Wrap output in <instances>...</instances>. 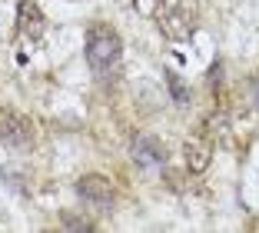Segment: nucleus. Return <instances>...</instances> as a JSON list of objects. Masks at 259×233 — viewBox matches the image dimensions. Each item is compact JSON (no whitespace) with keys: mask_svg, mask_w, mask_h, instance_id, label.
Returning a JSON list of instances; mask_svg holds the SVG:
<instances>
[{"mask_svg":"<svg viewBox=\"0 0 259 233\" xmlns=\"http://www.w3.org/2000/svg\"><path fill=\"white\" fill-rule=\"evenodd\" d=\"M153 20L166 40L183 44L199 27V0H156Z\"/></svg>","mask_w":259,"mask_h":233,"instance_id":"nucleus-1","label":"nucleus"},{"mask_svg":"<svg viewBox=\"0 0 259 233\" xmlns=\"http://www.w3.org/2000/svg\"><path fill=\"white\" fill-rule=\"evenodd\" d=\"M120 53H123L120 34L103 20L90 23V30H87V60H90V67L107 77L110 70L120 63Z\"/></svg>","mask_w":259,"mask_h":233,"instance_id":"nucleus-2","label":"nucleus"},{"mask_svg":"<svg viewBox=\"0 0 259 233\" xmlns=\"http://www.w3.org/2000/svg\"><path fill=\"white\" fill-rule=\"evenodd\" d=\"M76 193L87 207H100V210H107L116 203V187L107 180V177H100V173H87L76 180Z\"/></svg>","mask_w":259,"mask_h":233,"instance_id":"nucleus-3","label":"nucleus"},{"mask_svg":"<svg viewBox=\"0 0 259 233\" xmlns=\"http://www.w3.org/2000/svg\"><path fill=\"white\" fill-rule=\"evenodd\" d=\"M33 140V123L17 110H0V143L17 150Z\"/></svg>","mask_w":259,"mask_h":233,"instance_id":"nucleus-4","label":"nucleus"},{"mask_svg":"<svg viewBox=\"0 0 259 233\" xmlns=\"http://www.w3.org/2000/svg\"><path fill=\"white\" fill-rule=\"evenodd\" d=\"M17 30H20V37H27V40L44 37L47 17H44V10H40L37 0H20V4H17Z\"/></svg>","mask_w":259,"mask_h":233,"instance_id":"nucleus-5","label":"nucleus"},{"mask_svg":"<svg viewBox=\"0 0 259 233\" xmlns=\"http://www.w3.org/2000/svg\"><path fill=\"white\" fill-rule=\"evenodd\" d=\"M183 157H186V170H190L193 177H199V173L209 167V160H213V140L206 134H193L183 147Z\"/></svg>","mask_w":259,"mask_h":233,"instance_id":"nucleus-6","label":"nucleus"},{"mask_svg":"<svg viewBox=\"0 0 259 233\" xmlns=\"http://www.w3.org/2000/svg\"><path fill=\"white\" fill-rule=\"evenodd\" d=\"M163 157H166V150L160 147V140L150 134L137 137V143H133V160H137L140 167H160Z\"/></svg>","mask_w":259,"mask_h":233,"instance_id":"nucleus-7","label":"nucleus"},{"mask_svg":"<svg viewBox=\"0 0 259 233\" xmlns=\"http://www.w3.org/2000/svg\"><path fill=\"white\" fill-rule=\"evenodd\" d=\"M256 100H259V77H256Z\"/></svg>","mask_w":259,"mask_h":233,"instance_id":"nucleus-8","label":"nucleus"}]
</instances>
